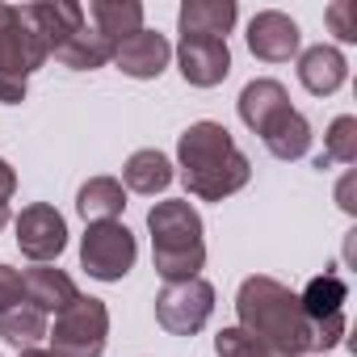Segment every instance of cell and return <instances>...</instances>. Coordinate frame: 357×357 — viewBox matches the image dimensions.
<instances>
[{"mask_svg":"<svg viewBox=\"0 0 357 357\" xmlns=\"http://www.w3.org/2000/svg\"><path fill=\"white\" fill-rule=\"evenodd\" d=\"M168 59H172V47H168V38L155 34V30H139V34H130L126 43H118V51H114L118 72L130 76V80H155V76L168 68Z\"/></svg>","mask_w":357,"mask_h":357,"instance_id":"cell-12","label":"cell"},{"mask_svg":"<svg viewBox=\"0 0 357 357\" xmlns=\"http://www.w3.org/2000/svg\"><path fill=\"white\" fill-rule=\"evenodd\" d=\"M13 194H17V172L9 160H0V202H9Z\"/></svg>","mask_w":357,"mask_h":357,"instance_id":"cell-28","label":"cell"},{"mask_svg":"<svg viewBox=\"0 0 357 357\" xmlns=\"http://www.w3.org/2000/svg\"><path fill=\"white\" fill-rule=\"evenodd\" d=\"M344 298H349V286L340 273H319L307 282V290L298 294L303 303V315L315 324V336H319V353L324 349H336L344 340Z\"/></svg>","mask_w":357,"mask_h":357,"instance_id":"cell-8","label":"cell"},{"mask_svg":"<svg viewBox=\"0 0 357 357\" xmlns=\"http://www.w3.org/2000/svg\"><path fill=\"white\" fill-rule=\"evenodd\" d=\"M105 336H109V311L101 298L93 294H76L59 315L55 328H47L51 340V357H101L105 353Z\"/></svg>","mask_w":357,"mask_h":357,"instance_id":"cell-5","label":"cell"},{"mask_svg":"<svg viewBox=\"0 0 357 357\" xmlns=\"http://www.w3.org/2000/svg\"><path fill=\"white\" fill-rule=\"evenodd\" d=\"M215 353H219V357H278V353H269L261 340H252L244 328H223V332L215 336Z\"/></svg>","mask_w":357,"mask_h":357,"instance_id":"cell-25","label":"cell"},{"mask_svg":"<svg viewBox=\"0 0 357 357\" xmlns=\"http://www.w3.org/2000/svg\"><path fill=\"white\" fill-rule=\"evenodd\" d=\"M135 257H139V244L130 236L126 223H89L84 240H80V265L89 278L97 282H122L130 269H135Z\"/></svg>","mask_w":357,"mask_h":357,"instance_id":"cell-6","label":"cell"},{"mask_svg":"<svg viewBox=\"0 0 357 357\" xmlns=\"http://www.w3.org/2000/svg\"><path fill=\"white\" fill-rule=\"evenodd\" d=\"M22 17L34 26V34L43 38V47L55 55L89 17L80 5H72V0H47V5H22Z\"/></svg>","mask_w":357,"mask_h":357,"instance_id":"cell-13","label":"cell"},{"mask_svg":"<svg viewBox=\"0 0 357 357\" xmlns=\"http://www.w3.org/2000/svg\"><path fill=\"white\" fill-rule=\"evenodd\" d=\"M311 357H315V353H311ZM319 357H324V353H319Z\"/></svg>","mask_w":357,"mask_h":357,"instance_id":"cell-31","label":"cell"},{"mask_svg":"<svg viewBox=\"0 0 357 357\" xmlns=\"http://www.w3.org/2000/svg\"><path fill=\"white\" fill-rule=\"evenodd\" d=\"M236 315H240L236 328H244L252 340H261L278 357H311L319 349L315 324L303 315L298 294L278 278H265V273L244 278L236 294Z\"/></svg>","mask_w":357,"mask_h":357,"instance_id":"cell-1","label":"cell"},{"mask_svg":"<svg viewBox=\"0 0 357 357\" xmlns=\"http://www.w3.org/2000/svg\"><path fill=\"white\" fill-rule=\"evenodd\" d=\"M176 68H181L185 84L194 89H215L231 72V51L227 38H181L176 47Z\"/></svg>","mask_w":357,"mask_h":357,"instance_id":"cell-10","label":"cell"},{"mask_svg":"<svg viewBox=\"0 0 357 357\" xmlns=\"http://www.w3.org/2000/svg\"><path fill=\"white\" fill-rule=\"evenodd\" d=\"M324 22L340 43H357V0H332Z\"/></svg>","mask_w":357,"mask_h":357,"instance_id":"cell-26","label":"cell"},{"mask_svg":"<svg viewBox=\"0 0 357 357\" xmlns=\"http://www.w3.org/2000/svg\"><path fill=\"white\" fill-rule=\"evenodd\" d=\"M51 59L22 9L0 5V105H22L30 76Z\"/></svg>","mask_w":357,"mask_h":357,"instance_id":"cell-4","label":"cell"},{"mask_svg":"<svg viewBox=\"0 0 357 357\" xmlns=\"http://www.w3.org/2000/svg\"><path fill=\"white\" fill-rule=\"evenodd\" d=\"M244 38H248V51H252L257 59H265V63H286L290 55H298V43H303L294 17H286V13H278V9L257 13V17L248 22V34H244Z\"/></svg>","mask_w":357,"mask_h":357,"instance_id":"cell-11","label":"cell"},{"mask_svg":"<svg viewBox=\"0 0 357 357\" xmlns=\"http://www.w3.org/2000/svg\"><path fill=\"white\" fill-rule=\"evenodd\" d=\"M5 223H9V202H0V231H5Z\"/></svg>","mask_w":357,"mask_h":357,"instance_id":"cell-29","label":"cell"},{"mask_svg":"<svg viewBox=\"0 0 357 357\" xmlns=\"http://www.w3.org/2000/svg\"><path fill=\"white\" fill-rule=\"evenodd\" d=\"M17 303H26L22 273H17L13 265H0V311H9V307H17Z\"/></svg>","mask_w":357,"mask_h":357,"instance_id":"cell-27","label":"cell"},{"mask_svg":"<svg viewBox=\"0 0 357 357\" xmlns=\"http://www.w3.org/2000/svg\"><path fill=\"white\" fill-rule=\"evenodd\" d=\"M172 160L164 155V151H155V147H143V151H135L130 160H126V168H122V190H130V194H143V198H155V194H164L168 185H172Z\"/></svg>","mask_w":357,"mask_h":357,"instance_id":"cell-18","label":"cell"},{"mask_svg":"<svg viewBox=\"0 0 357 357\" xmlns=\"http://www.w3.org/2000/svg\"><path fill=\"white\" fill-rule=\"evenodd\" d=\"M151 231V261L164 282H190L206 265V240H202V215L185 198H164L147 211Z\"/></svg>","mask_w":357,"mask_h":357,"instance_id":"cell-3","label":"cell"},{"mask_svg":"<svg viewBox=\"0 0 357 357\" xmlns=\"http://www.w3.org/2000/svg\"><path fill=\"white\" fill-rule=\"evenodd\" d=\"M22 290H26V303L30 307H38L43 315H59L80 290H76V282L63 273V269H55V265H34V269H26L22 273Z\"/></svg>","mask_w":357,"mask_h":357,"instance_id":"cell-16","label":"cell"},{"mask_svg":"<svg viewBox=\"0 0 357 357\" xmlns=\"http://www.w3.org/2000/svg\"><path fill=\"white\" fill-rule=\"evenodd\" d=\"M328 164H357V118L353 114H340L328 135H324V155L315 160V168H328Z\"/></svg>","mask_w":357,"mask_h":357,"instance_id":"cell-24","label":"cell"},{"mask_svg":"<svg viewBox=\"0 0 357 357\" xmlns=\"http://www.w3.org/2000/svg\"><path fill=\"white\" fill-rule=\"evenodd\" d=\"M344 76H349V63H344V55L336 51V47H311V51H303L298 55V84L311 93V97H328V93H336L340 84H344Z\"/></svg>","mask_w":357,"mask_h":357,"instance_id":"cell-17","label":"cell"},{"mask_svg":"<svg viewBox=\"0 0 357 357\" xmlns=\"http://www.w3.org/2000/svg\"><path fill=\"white\" fill-rule=\"evenodd\" d=\"M22 357H51L47 349H22Z\"/></svg>","mask_w":357,"mask_h":357,"instance_id":"cell-30","label":"cell"},{"mask_svg":"<svg viewBox=\"0 0 357 357\" xmlns=\"http://www.w3.org/2000/svg\"><path fill=\"white\" fill-rule=\"evenodd\" d=\"M76 211L84 223H114L126 211V190L118 176H89L76 194Z\"/></svg>","mask_w":357,"mask_h":357,"instance_id":"cell-19","label":"cell"},{"mask_svg":"<svg viewBox=\"0 0 357 357\" xmlns=\"http://www.w3.org/2000/svg\"><path fill=\"white\" fill-rule=\"evenodd\" d=\"M114 51H118V47H114L109 38H101V34L84 22V26L55 51V59H59L63 68H72V72H93V68H105V63L114 59Z\"/></svg>","mask_w":357,"mask_h":357,"instance_id":"cell-21","label":"cell"},{"mask_svg":"<svg viewBox=\"0 0 357 357\" xmlns=\"http://www.w3.org/2000/svg\"><path fill=\"white\" fill-rule=\"evenodd\" d=\"M17 248L22 257H30L34 265H51L63 248H68V223L55 206L47 202H30L22 215H17Z\"/></svg>","mask_w":357,"mask_h":357,"instance_id":"cell-9","label":"cell"},{"mask_svg":"<svg viewBox=\"0 0 357 357\" xmlns=\"http://www.w3.org/2000/svg\"><path fill=\"white\" fill-rule=\"evenodd\" d=\"M240 118H244V126L252 130V135H261L265 139V130L278 122V118H286L294 105H290V97H286V89L278 84V80H252V84H244V93H240Z\"/></svg>","mask_w":357,"mask_h":357,"instance_id":"cell-14","label":"cell"},{"mask_svg":"<svg viewBox=\"0 0 357 357\" xmlns=\"http://www.w3.org/2000/svg\"><path fill=\"white\" fill-rule=\"evenodd\" d=\"M176 168H181L185 190L202 202H223L240 194L252 176L248 155L236 147L223 122H194L176 139Z\"/></svg>","mask_w":357,"mask_h":357,"instance_id":"cell-2","label":"cell"},{"mask_svg":"<svg viewBox=\"0 0 357 357\" xmlns=\"http://www.w3.org/2000/svg\"><path fill=\"white\" fill-rule=\"evenodd\" d=\"M84 17H93V30L101 38H109L114 47L143 30V5L139 0H93L84 9Z\"/></svg>","mask_w":357,"mask_h":357,"instance_id":"cell-20","label":"cell"},{"mask_svg":"<svg viewBox=\"0 0 357 357\" xmlns=\"http://www.w3.org/2000/svg\"><path fill=\"white\" fill-rule=\"evenodd\" d=\"M215 311V286L206 278H190V282H164V290L155 294V324L172 336H194L206 328Z\"/></svg>","mask_w":357,"mask_h":357,"instance_id":"cell-7","label":"cell"},{"mask_svg":"<svg viewBox=\"0 0 357 357\" xmlns=\"http://www.w3.org/2000/svg\"><path fill=\"white\" fill-rule=\"evenodd\" d=\"M0 340H9L17 349H38V340H47V315L30 303L0 311Z\"/></svg>","mask_w":357,"mask_h":357,"instance_id":"cell-23","label":"cell"},{"mask_svg":"<svg viewBox=\"0 0 357 357\" xmlns=\"http://www.w3.org/2000/svg\"><path fill=\"white\" fill-rule=\"evenodd\" d=\"M236 17V0H185L176 26H181V38H227Z\"/></svg>","mask_w":357,"mask_h":357,"instance_id":"cell-15","label":"cell"},{"mask_svg":"<svg viewBox=\"0 0 357 357\" xmlns=\"http://www.w3.org/2000/svg\"><path fill=\"white\" fill-rule=\"evenodd\" d=\"M265 147H269V155H278V160H303V155L311 151V122H307L298 109H290L286 118H278V122L265 130Z\"/></svg>","mask_w":357,"mask_h":357,"instance_id":"cell-22","label":"cell"}]
</instances>
